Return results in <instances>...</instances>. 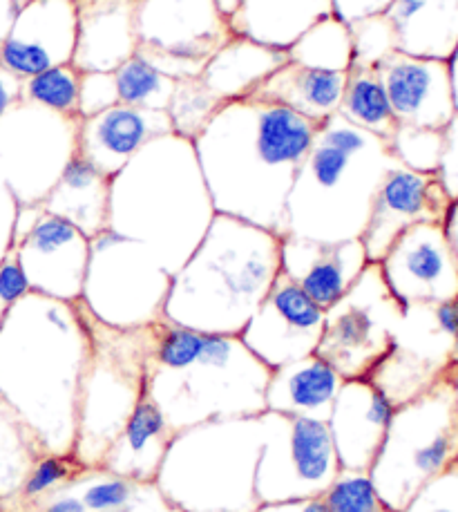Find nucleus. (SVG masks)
<instances>
[{
  "instance_id": "f257e3e1",
  "label": "nucleus",
  "mask_w": 458,
  "mask_h": 512,
  "mask_svg": "<svg viewBox=\"0 0 458 512\" xmlns=\"http://www.w3.org/2000/svg\"><path fill=\"white\" fill-rule=\"evenodd\" d=\"M90 347L81 300L27 291L0 327V396L41 454L74 452Z\"/></svg>"
},
{
  "instance_id": "f03ea898",
  "label": "nucleus",
  "mask_w": 458,
  "mask_h": 512,
  "mask_svg": "<svg viewBox=\"0 0 458 512\" xmlns=\"http://www.w3.org/2000/svg\"><path fill=\"white\" fill-rule=\"evenodd\" d=\"M318 128L275 103L228 101L193 141L215 213L284 235L286 199Z\"/></svg>"
},
{
  "instance_id": "7ed1b4c3",
  "label": "nucleus",
  "mask_w": 458,
  "mask_h": 512,
  "mask_svg": "<svg viewBox=\"0 0 458 512\" xmlns=\"http://www.w3.org/2000/svg\"><path fill=\"white\" fill-rule=\"evenodd\" d=\"M146 392L170 430L266 412L271 369L240 336L206 334L159 318L150 325Z\"/></svg>"
},
{
  "instance_id": "20e7f679",
  "label": "nucleus",
  "mask_w": 458,
  "mask_h": 512,
  "mask_svg": "<svg viewBox=\"0 0 458 512\" xmlns=\"http://www.w3.org/2000/svg\"><path fill=\"white\" fill-rule=\"evenodd\" d=\"M215 215L195 144L175 132L152 139L110 179L108 229L146 244L170 276Z\"/></svg>"
},
{
  "instance_id": "39448f33",
  "label": "nucleus",
  "mask_w": 458,
  "mask_h": 512,
  "mask_svg": "<svg viewBox=\"0 0 458 512\" xmlns=\"http://www.w3.org/2000/svg\"><path fill=\"white\" fill-rule=\"evenodd\" d=\"M282 271V235L215 215L170 280L164 318L206 334L240 336Z\"/></svg>"
},
{
  "instance_id": "423d86ee",
  "label": "nucleus",
  "mask_w": 458,
  "mask_h": 512,
  "mask_svg": "<svg viewBox=\"0 0 458 512\" xmlns=\"http://www.w3.org/2000/svg\"><path fill=\"white\" fill-rule=\"evenodd\" d=\"M398 166L387 141L336 112L320 123L295 177L284 235L318 242L360 240L380 184Z\"/></svg>"
},
{
  "instance_id": "0eeeda50",
  "label": "nucleus",
  "mask_w": 458,
  "mask_h": 512,
  "mask_svg": "<svg viewBox=\"0 0 458 512\" xmlns=\"http://www.w3.org/2000/svg\"><path fill=\"white\" fill-rule=\"evenodd\" d=\"M260 450V416L199 423L173 434L152 486L179 512H255Z\"/></svg>"
},
{
  "instance_id": "6e6552de",
  "label": "nucleus",
  "mask_w": 458,
  "mask_h": 512,
  "mask_svg": "<svg viewBox=\"0 0 458 512\" xmlns=\"http://www.w3.org/2000/svg\"><path fill=\"white\" fill-rule=\"evenodd\" d=\"M458 463V403L447 372L396 407L369 468L383 504L403 512L438 474Z\"/></svg>"
},
{
  "instance_id": "1a4fd4ad",
  "label": "nucleus",
  "mask_w": 458,
  "mask_h": 512,
  "mask_svg": "<svg viewBox=\"0 0 458 512\" xmlns=\"http://www.w3.org/2000/svg\"><path fill=\"white\" fill-rule=\"evenodd\" d=\"M85 314L92 347L81 383L72 454L85 468H99L103 454L146 394L150 325L117 329L103 325L88 309Z\"/></svg>"
},
{
  "instance_id": "9d476101",
  "label": "nucleus",
  "mask_w": 458,
  "mask_h": 512,
  "mask_svg": "<svg viewBox=\"0 0 458 512\" xmlns=\"http://www.w3.org/2000/svg\"><path fill=\"white\" fill-rule=\"evenodd\" d=\"M170 280L146 244L106 229L90 240L81 302L108 327H146L164 318Z\"/></svg>"
},
{
  "instance_id": "9b49d317",
  "label": "nucleus",
  "mask_w": 458,
  "mask_h": 512,
  "mask_svg": "<svg viewBox=\"0 0 458 512\" xmlns=\"http://www.w3.org/2000/svg\"><path fill=\"white\" fill-rule=\"evenodd\" d=\"M403 316L405 309L389 291L380 264L369 262L345 296L324 311L316 354L345 381L369 378L394 349V329Z\"/></svg>"
},
{
  "instance_id": "f8f14e48",
  "label": "nucleus",
  "mask_w": 458,
  "mask_h": 512,
  "mask_svg": "<svg viewBox=\"0 0 458 512\" xmlns=\"http://www.w3.org/2000/svg\"><path fill=\"white\" fill-rule=\"evenodd\" d=\"M255 492L262 504L318 499L338 477L340 461L327 421L262 412Z\"/></svg>"
},
{
  "instance_id": "ddd939ff",
  "label": "nucleus",
  "mask_w": 458,
  "mask_h": 512,
  "mask_svg": "<svg viewBox=\"0 0 458 512\" xmlns=\"http://www.w3.org/2000/svg\"><path fill=\"white\" fill-rule=\"evenodd\" d=\"M81 119L18 101L0 117V175L18 204H41L76 155Z\"/></svg>"
},
{
  "instance_id": "4468645a",
  "label": "nucleus",
  "mask_w": 458,
  "mask_h": 512,
  "mask_svg": "<svg viewBox=\"0 0 458 512\" xmlns=\"http://www.w3.org/2000/svg\"><path fill=\"white\" fill-rule=\"evenodd\" d=\"M137 56L173 79H195L233 39L215 0H141Z\"/></svg>"
},
{
  "instance_id": "2eb2a0df",
  "label": "nucleus",
  "mask_w": 458,
  "mask_h": 512,
  "mask_svg": "<svg viewBox=\"0 0 458 512\" xmlns=\"http://www.w3.org/2000/svg\"><path fill=\"white\" fill-rule=\"evenodd\" d=\"M389 291L405 311L458 296V260L443 224H416L378 262Z\"/></svg>"
},
{
  "instance_id": "dca6fc26",
  "label": "nucleus",
  "mask_w": 458,
  "mask_h": 512,
  "mask_svg": "<svg viewBox=\"0 0 458 512\" xmlns=\"http://www.w3.org/2000/svg\"><path fill=\"white\" fill-rule=\"evenodd\" d=\"M322 329L324 309L280 271L240 338L266 367L275 369L316 354Z\"/></svg>"
},
{
  "instance_id": "f3484780",
  "label": "nucleus",
  "mask_w": 458,
  "mask_h": 512,
  "mask_svg": "<svg viewBox=\"0 0 458 512\" xmlns=\"http://www.w3.org/2000/svg\"><path fill=\"white\" fill-rule=\"evenodd\" d=\"M16 258L30 291L76 302L83 296L90 237L38 206L30 229L14 240Z\"/></svg>"
},
{
  "instance_id": "a211bd4d",
  "label": "nucleus",
  "mask_w": 458,
  "mask_h": 512,
  "mask_svg": "<svg viewBox=\"0 0 458 512\" xmlns=\"http://www.w3.org/2000/svg\"><path fill=\"white\" fill-rule=\"evenodd\" d=\"M452 197L438 173H416L398 166L383 179L371 204L360 242L369 262H380L389 246L416 224H443Z\"/></svg>"
},
{
  "instance_id": "6ab92c4d",
  "label": "nucleus",
  "mask_w": 458,
  "mask_h": 512,
  "mask_svg": "<svg viewBox=\"0 0 458 512\" xmlns=\"http://www.w3.org/2000/svg\"><path fill=\"white\" fill-rule=\"evenodd\" d=\"M398 126L445 130L456 117L450 63L391 52L376 65Z\"/></svg>"
},
{
  "instance_id": "aec40b11",
  "label": "nucleus",
  "mask_w": 458,
  "mask_h": 512,
  "mask_svg": "<svg viewBox=\"0 0 458 512\" xmlns=\"http://www.w3.org/2000/svg\"><path fill=\"white\" fill-rule=\"evenodd\" d=\"M76 50L74 0H30L18 9L0 47V65L30 79L56 65L72 63Z\"/></svg>"
},
{
  "instance_id": "412c9836",
  "label": "nucleus",
  "mask_w": 458,
  "mask_h": 512,
  "mask_svg": "<svg viewBox=\"0 0 458 512\" xmlns=\"http://www.w3.org/2000/svg\"><path fill=\"white\" fill-rule=\"evenodd\" d=\"M394 412L396 405L369 378L342 383L327 419L340 470L369 472Z\"/></svg>"
},
{
  "instance_id": "4be33fe9",
  "label": "nucleus",
  "mask_w": 458,
  "mask_h": 512,
  "mask_svg": "<svg viewBox=\"0 0 458 512\" xmlns=\"http://www.w3.org/2000/svg\"><path fill=\"white\" fill-rule=\"evenodd\" d=\"M168 132H173V123L166 110L112 106L81 117L76 153L112 179L143 146Z\"/></svg>"
},
{
  "instance_id": "5701e85b",
  "label": "nucleus",
  "mask_w": 458,
  "mask_h": 512,
  "mask_svg": "<svg viewBox=\"0 0 458 512\" xmlns=\"http://www.w3.org/2000/svg\"><path fill=\"white\" fill-rule=\"evenodd\" d=\"M367 264V251L360 240L318 242L295 235L282 237V273L324 311L345 296Z\"/></svg>"
},
{
  "instance_id": "b1692460",
  "label": "nucleus",
  "mask_w": 458,
  "mask_h": 512,
  "mask_svg": "<svg viewBox=\"0 0 458 512\" xmlns=\"http://www.w3.org/2000/svg\"><path fill=\"white\" fill-rule=\"evenodd\" d=\"M76 50L72 65L83 74L112 72L137 54L141 0H74Z\"/></svg>"
},
{
  "instance_id": "393cba45",
  "label": "nucleus",
  "mask_w": 458,
  "mask_h": 512,
  "mask_svg": "<svg viewBox=\"0 0 458 512\" xmlns=\"http://www.w3.org/2000/svg\"><path fill=\"white\" fill-rule=\"evenodd\" d=\"M173 434L164 412L146 392L103 454L99 468L137 486H152Z\"/></svg>"
},
{
  "instance_id": "a878e982",
  "label": "nucleus",
  "mask_w": 458,
  "mask_h": 512,
  "mask_svg": "<svg viewBox=\"0 0 458 512\" xmlns=\"http://www.w3.org/2000/svg\"><path fill=\"white\" fill-rule=\"evenodd\" d=\"M177 79L159 72L141 56L112 72H88L81 81V117H90L112 106L168 110Z\"/></svg>"
},
{
  "instance_id": "bb28decb",
  "label": "nucleus",
  "mask_w": 458,
  "mask_h": 512,
  "mask_svg": "<svg viewBox=\"0 0 458 512\" xmlns=\"http://www.w3.org/2000/svg\"><path fill=\"white\" fill-rule=\"evenodd\" d=\"M331 14V0H242L228 25L233 36L289 52L304 32Z\"/></svg>"
},
{
  "instance_id": "cd10ccee",
  "label": "nucleus",
  "mask_w": 458,
  "mask_h": 512,
  "mask_svg": "<svg viewBox=\"0 0 458 512\" xmlns=\"http://www.w3.org/2000/svg\"><path fill=\"white\" fill-rule=\"evenodd\" d=\"M342 383L345 378L318 354L293 360L289 365L271 369L266 385V410L327 421Z\"/></svg>"
},
{
  "instance_id": "c85d7f7f",
  "label": "nucleus",
  "mask_w": 458,
  "mask_h": 512,
  "mask_svg": "<svg viewBox=\"0 0 458 512\" xmlns=\"http://www.w3.org/2000/svg\"><path fill=\"white\" fill-rule=\"evenodd\" d=\"M347 72L313 70L295 61L266 77L246 99L275 103L311 121H327L336 115L345 94Z\"/></svg>"
},
{
  "instance_id": "c756f323",
  "label": "nucleus",
  "mask_w": 458,
  "mask_h": 512,
  "mask_svg": "<svg viewBox=\"0 0 458 512\" xmlns=\"http://www.w3.org/2000/svg\"><path fill=\"white\" fill-rule=\"evenodd\" d=\"M383 14L394 30L398 52L452 59L458 47V0H391Z\"/></svg>"
},
{
  "instance_id": "7c9ffc66",
  "label": "nucleus",
  "mask_w": 458,
  "mask_h": 512,
  "mask_svg": "<svg viewBox=\"0 0 458 512\" xmlns=\"http://www.w3.org/2000/svg\"><path fill=\"white\" fill-rule=\"evenodd\" d=\"M41 206L92 240L110 226V177L76 153Z\"/></svg>"
},
{
  "instance_id": "2f4dec72",
  "label": "nucleus",
  "mask_w": 458,
  "mask_h": 512,
  "mask_svg": "<svg viewBox=\"0 0 458 512\" xmlns=\"http://www.w3.org/2000/svg\"><path fill=\"white\" fill-rule=\"evenodd\" d=\"M286 61H289V52L271 50V47L242 39V36H233L206 63L204 72L199 74V81L222 103L246 99L257 85L282 68Z\"/></svg>"
},
{
  "instance_id": "473e14b6",
  "label": "nucleus",
  "mask_w": 458,
  "mask_h": 512,
  "mask_svg": "<svg viewBox=\"0 0 458 512\" xmlns=\"http://www.w3.org/2000/svg\"><path fill=\"white\" fill-rule=\"evenodd\" d=\"M338 115L345 117L356 128L367 130L371 135L387 141V144L394 139L398 130V121L391 112L376 68H356V65H351L347 70V85Z\"/></svg>"
},
{
  "instance_id": "72a5a7b5",
  "label": "nucleus",
  "mask_w": 458,
  "mask_h": 512,
  "mask_svg": "<svg viewBox=\"0 0 458 512\" xmlns=\"http://www.w3.org/2000/svg\"><path fill=\"white\" fill-rule=\"evenodd\" d=\"M88 470L92 468H85L74 454L45 452L41 457H36L32 468L27 470L25 479L21 481V486H18L9 497L0 499V510L23 512L27 508H32L47 495H52V492L61 490L63 486H68V483L76 479H81Z\"/></svg>"
},
{
  "instance_id": "f704fd0d",
  "label": "nucleus",
  "mask_w": 458,
  "mask_h": 512,
  "mask_svg": "<svg viewBox=\"0 0 458 512\" xmlns=\"http://www.w3.org/2000/svg\"><path fill=\"white\" fill-rule=\"evenodd\" d=\"M289 61L313 70L347 72L351 68V32L349 23L336 14L322 18L289 50Z\"/></svg>"
},
{
  "instance_id": "c9c22d12",
  "label": "nucleus",
  "mask_w": 458,
  "mask_h": 512,
  "mask_svg": "<svg viewBox=\"0 0 458 512\" xmlns=\"http://www.w3.org/2000/svg\"><path fill=\"white\" fill-rule=\"evenodd\" d=\"M81 81L83 72L76 70L72 63L56 65L23 79L21 101L50 108L70 119H81Z\"/></svg>"
},
{
  "instance_id": "e433bc0d",
  "label": "nucleus",
  "mask_w": 458,
  "mask_h": 512,
  "mask_svg": "<svg viewBox=\"0 0 458 512\" xmlns=\"http://www.w3.org/2000/svg\"><path fill=\"white\" fill-rule=\"evenodd\" d=\"M226 103L219 101L206 85L195 79H179L175 83L173 97L168 103V117L173 123V132L179 137L195 141L202 135L211 119Z\"/></svg>"
},
{
  "instance_id": "4c0bfd02",
  "label": "nucleus",
  "mask_w": 458,
  "mask_h": 512,
  "mask_svg": "<svg viewBox=\"0 0 458 512\" xmlns=\"http://www.w3.org/2000/svg\"><path fill=\"white\" fill-rule=\"evenodd\" d=\"M389 146L400 166L416 173H438L445 150V130L398 126Z\"/></svg>"
},
{
  "instance_id": "58836bf2",
  "label": "nucleus",
  "mask_w": 458,
  "mask_h": 512,
  "mask_svg": "<svg viewBox=\"0 0 458 512\" xmlns=\"http://www.w3.org/2000/svg\"><path fill=\"white\" fill-rule=\"evenodd\" d=\"M327 512H385L387 506L367 470H340L320 495Z\"/></svg>"
},
{
  "instance_id": "ea45409f",
  "label": "nucleus",
  "mask_w": 458,
  "mask_h": 512,
  "mask_svg": "<svg viewBox=\"0 0 458 512\" xmlns=\"http://www.w3.org/2000/svg\"><path fill=\"white\" fill-rule=\"evenodd\" d=\"M351 32V65L356 68H376L387 54L396 52L394 30L385 14L358 18L349 23Z\"/></svg>"
},
{
  "instance_id": "a19ab883",
  "label": "nucleus",
  "mask_w": 458,
  "mask_h": 512,
  "mask_svg": "<svg viewBox=\"0 0 458 512\" xmlns=\"http://www.w3.org/2000/svg\"><path fill=\"white\" fill-rule=\"evenodd\" d=\"M135 486L117 474H110L101 468H92L76 481V490L83 506L88 512H119L126 508L132 495H135Z\"/></svg>"
},
{
  "instance_id": "79ce46f5",
  "label": "nucleus",
  "mask_w": 458,
  "mask_h": 512,
  "mask_svg": "<svg viewBox=\"0 0 458 512\" xmlns=\"http://www.w3.org/2000/svg\"><path fill=\"white\" fill-rule=\"evenodd\" d=\"M403 512H458V463L429 481Z\"/></svg>"
},
{
  "instance_id": "37998d69",
  "label": "nucleus",
  "mask_w": 458,
  "mask_h": 512,
  "mask_svg": "<svg viewBox=\"0 0 458 512\" xmlns=\"http://www.w3.org/2000/svg\"><path fill=\"white\" fill-rule=\"evenodd\" d=\"M27 291H30V284L25 280V273L16 258V249L12 246L3 262H0V327H3L9 309H12Z\"/></svg>"
},
{
  "instance_id": "c03bdc74",
  "label": "nucleus",
  "mask_w": 458,
  "mask_h": 512,
  "mask_svg": "<svg viewBox=\"0 0 458 512\" xmlns=\"http://www.w3.org/2000/svg\"><path fill=\"white\" fill-rule=\"evenodd\" d=\"M438 177L445 186L450 197H458V115L452 119L450 126L445 128V150L438 168Z\"/></svg>"
},
{
  "instance_id": "a18cd8bd",
  "label": "nucleus",
  "mask_w": 458,
  "mask_h": 512,
  "mask_svg": "<svg viewBox=\"0 0 458 512\" xmlns=\"http://www.w3.org/2000/svg\"><path fill=\"white\" fill-rule=\"evenodd\" d=\"M333 14L342 18L345 23L358 21V18L383 14L391 5V0H331Z\"/></svg>"
},
{
  "instance_id": "49530a36",
  "label": "nucleus",
  "mask_w": 458,
  "mask_h": 512,
  "mask_svg": "<svg viewBox=\"0 0 458 512\" xmlns=\"http://www.w3.org/2000/svg\"><path fill=\"white\" fill-rule=\"evenodd\" d=\"M21 88L23 79L0 65V117H3L14 103L21 101Z\"/></svg>"
},
{
  "instance_id": "de8ad7c7",
  "label": "nucleus",
  "mask_w": 458,
  "mask_h": 512,
  "mask_svg": "<svg viewBox=\"0 0 458 512\" xmlns=\"http://www.w3.org/2000/svg\"><path fill=\"white\" fill-rule=\"evenodd\" d=\"M255 512H327L318 499H302V501H282V504H262Z\"/></svg>"
},
{
  "instance_id": "09e8293b",
  "label": "nucleus",
  "mask_w": 458,
  "mask_h": 512,
  "mask_svg": "<svg viewBox=\"0 0 458 512\" xmlns=\"http://www.w3.org/2000/svg\"><path fill=\"white\" fill-rule=\"evenodd\" d=\"M443 229H445V235H447V242H450L456 260H458V197L452 199L450 211H447V217L443 222Z\"/></svg>"
},
{
  "instance_id": "8fccbe9b",
  "label": "nucleus",
  "mask_w": 458,
  "mask_h": 512,
  "mask_svg": "<svg viewBox=\"0 0 458 512\" xmlns=\"http://www.w3.org/2000/svg\"><path fill=\"white\" fill-rule=\"evenodd\" d=\"M16 5L12 0H0V47H3L7 34H9V27L14 23V16H16Z\"/></svg>"
},
{
  "instance_id": "3c124183",
  "label": "nucleus",
  "mask_w": 458,
  "mask_h": 512,
  "mask_svg": "<svg viewBox=\"0 0 458 512\" xmlns=\"http://www.w3.org/2000/svg\"><path fill=\"white\" fill-rule=\"evenodd\" d=\"M450 63V77H452V92H454V106H456V115H458V47L456 52L452 54V59L447 61Z\"/></svg>"
},
{
  "instance_id": "603ef678",
  "label": "nucleus",
  "mask_w": 458,
  "mask_h": 512,
  "mask_svg": "<svg viewBox=\"0 0 458 512\" xmlns=\"http://www.w3.org/2000/svg\"><path fill=\"white\" fill-rule=\"evenodd\" d=\"M217 3V7H219V12H222L226 18L231 16L237 7H240V3L242 0H215Z\"/></svg>"
},
{
  "instance_id": "864d4df0",
  "label": "nucleus",
  "mask_w": 458,
  "mask_h": 512,
  "mask_svg": "<svg viewBox=\"0 0 458 512\" xmlns=\"http://www.w3.org/2000/svg\"><path fill=\"white\" fill-rule=\"evenodd\" d=\"M447 376H450V381L454 385V392H456V403H458V363H452L450 372H447Z\"/></svg>"
},
{
  "instance_id": "5fc2aeb1",
  "label": "nucleus",
  "mask_w": 458,
  "mask_h": 512,
  "mask_svg": "<svg viewBox=\"0 0 458 512\" xmlns=\"http://www.w3.org/2000/svg\"><path fill=\"white\" fill-rule=\"evenodd\" d=\"M456 300H458V296H456ZM452 363H458V338L454 340V345H452Z\"/></svg>"
},
{
  "instance_id": "6e6d98bb",
  "label": "nucleus",
  "mask_w": 458,
  "mask_h": 512,
  "mask_svg": "<svg viewBox=\"0 0 458 512\" xmlns=\"http://www.w3.org/2000/svg\"><path fill=\"white\" fill-rule=\"evenodd\" d=\"M12 3L16 5V9H21L23 5H27V3H30V0H12Z\"/></svg>"
},
{
  "instance_id": "4d7b16f0",
  "label": "nucleus",
  "mask_w": 458,
  "mask_h": 512,
  "mask_svg": "<svg viewBox=\"0 0 458 512\" xmlns=\"http://www.w3.org/2000/svg\"><path fill=\"white\" fill-rule=\"evenodd\" d=\"M385 512H394V510H389V508H387V510H385Z\"/></svg>"
},
{
  "instance_id": "13d9d810",
  "label": "nucleus",
  "mask_w": 458,
  "mask_h": 512,
  "mask_svg": "<svg viewBox=\"0 0 458 512\" xmlns=\"http://www.w3.org/2000/svg\"><path fill=\"white\" fill-rule=\"evenodd\" d=\"M0 398H3V396H0Z\"/></svg>"
}]
</instances>
